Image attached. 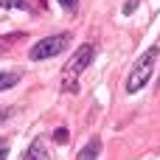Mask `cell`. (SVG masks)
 Listing matches in <instances>:
<instances>
[{"mask_svg": "<svg viewBox=\"0 0 160 160\" xmlns=\"http://www.w3.org/2000/svg\"><path fill=\"white\" fill-rule=\"evenodd\" d=\"M70 48V34L62 31V34H51V37H42L39 42H34L28 48V59L31 62H45V59H53L59 56L62 51Z\"/></svg>", "mask_w": 160, "mask_h": 160, "instance_id": "cell-3", "label": "cell"}, {"mask_svg": "<svg viewBox=\"0 0 160 160\" xmlns=\"http://www.w3.org/2000/svg\"><path fill=\"white\" fill-rule=\"evenodd\" d=\"M68 138H70V132H68L65 127H59V129L53 132V141H56V143H68Z\"/></svg>", "mask_w": 160, "mask_h": 160, "instance_id": "cell-8", "label": "cell"}, {"mask_svg": "<svg viewBox=\"0 0 160 160\" xmlns=\"http://www.w3.org/2000/svg\"><path fill=\"white\" fill-rule=\"evenodd\" d=\"M17 84H20V73L17 70H0V93L14 90Z\"/></svg>", "mask_w": 160, "mask_h": 160, "instance_id": "cell-6", "label": "cell"}, {"mask_svg": "<svg viewBox=\"0 0 160 160\" xmlns=\"http://www.w3.org/2000/svg\"><path fill=\"white\" fill-rule=\"evenodd\" d=\"M0 53H3V45H0Z\"/></svg>", "mask_w": 160, "mask_h": 160, "instance_id": "cell-12", "label": "cell"}, {"mask_svg": "<svg viewBox=\"0 0 160 160\" xmlns=\"http://www.w3.org/2000/svg\"><path fill=\"white\" fill-rule=\"evenodd\" d=\"M141 6V0H124V14L129 17V14H135V8Z\"/></svg>", "mask_w": 160, "mask_h": 160, "instance_id": "cell-10", "label": "cell"}, {"mask_svg": "<svg viewBox=\"0 0 160 160\" xmlns=\"http://www.w3.org/2000/svg\"><path fill=\"white\" fill-rule=\"evenodd\" d=\"M0 8H6V11H25V14H31V3H28V0H0Z\"/></svg>", "mask_w": 160, "mask_h": 160, "instance_id": "cell-7", "label": "cell"}, {"mask_svg": "<svg viewBox=\"0 0 160 160\" xmlns=\"http://www.w3.org/2000/svg\"><path fill=\"white\" fill-rule=\"evenodd\" d=\"M98 155H101V138L96 135V138H90L82 146V152L76 155V160H98Z\"/></svg>", "mask_w": 160, "mask_h": 160, "instance_id": "cell-4", "label": "cell"}, {"mask_svg": "<svg viewBox=\"0 0 160 160\" xmlns=\"http://www.w3.org/2000/svg\"><path fill=\"white\" fill-rule=\"evenodd\" d=\"M8 152H11V141L8 138H0V160L8 158Z\"/></svg>", "mask_w": 160, "mask_h": 160, "instance_id": "cell-9", "label": "cell"}, {"mask_svg": "<svg viewBox=\"0 0 160 160\" xmlns=\"http://www.w3.org/2000/svg\"><path fill=\"white\" fill-rule=\"evenodd\" d=\"M96 59V45L93 42H84L73 51V56L68 59V65L62 68V90L68 93H79V79L84 76V70L93 65Z\"/></svg>", "mask_w": 160, "mask_h": 160, "instance_id": "cell-1", "label": "cell"}, {"mask_svg": "<svg viewBox=\"0 0 160 160\" xmlns=\"http://www.w3.org/2000/svg\"><path fill=\"white\" fill-rule=\"evenodd\" d=\"M158 53L160 48L158 45H149L138 59H135V65L129 68V73H127V82H124V90L129 93V96H135V93H141L149 82H152V73H155V62H158Z\"/></svg>", "mask_w": 160, "mask_h": 160, "instance_id": "cell-2", "label": "cell"}, {"mask_svg": "<svg viewBox=\"0 0 160 160\" xmlns=\"http://www.w3.org/2000/svg\"><path fill=\"white\" fill-rule=\"evenodd\" d=\"M22 160H48L45 143H42V141H31L28 149H25V155H22Z\"/></svg>", "mask_w": 160, "mask_h": 160, "instance_id": "cell-5", "label": "cell"}, {"mask_svg": "<svg viewBox=\"0 0 160 160\" xmlns=\"http://www.w3.org/2000/svg\"><path fill=\"white\" fill-rule=\"evenodd\" d=\"M65 11H76V6H79V0H56Z\"/></svg>", "mask_w": 160, "mask_h": 160, "instance_id": "cell-11", "label": "cell"}]
</instances>
